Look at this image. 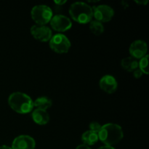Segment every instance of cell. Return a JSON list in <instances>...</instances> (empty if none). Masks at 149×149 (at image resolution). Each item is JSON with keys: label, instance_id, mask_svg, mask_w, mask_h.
<instances>
[{"label": "cell", "instance_id": "1", "mask_svg": "<svg viewBox=\"0 0 149 149\" xmlns=\"http://www.w3.org/2000/svg\"><path fill=\"white\" fill-rule=\"evenodd\" d=\"M98 139L106 146H112L118 143L123 138L124 134L122 127L119 125L108 123L103 125L99 131Z\"/></svg>", "mask_w": 149, "mask_h": 149}, {"label": "cell", "instance_id": "2", "mask_svg": "<svg viewBox=\"0 0 149 149\" xmlns=\"http://www.w3.org/2000/svg\"><path fill=\"white\" fill-rule=\"evenodd\" d=\"M8 104L13 111L21 114L29 113L33 108L31 98L28 95L20 92H15L9 96Z\"/></svg>", "mask_w": 149, "mask_h": 149}, {"label": "cell", "instance_id": "3", "mask_svg": "<svg viewBox=\"0 0 149 149\" xmlns=\"http://www.w3.org/2000/svg\"><path fill=\"white\" fill-rule=\"evenodd\" d=\"M69 14L76 22L81 24H85L90 23L93 18V7L84 2L77 1L70 6Z\"/></svg>", "mask_w": 149, "mask_h": 149}, {"label": "cell", "instance_id": "4", "mask_svg": "<svg viewBox=\"0 0 149 149\" xmlns=\"http://www.w3.org/2000/svg\"><path fill=\"white\" fill-rule=\"evenodd\" d=\"M31 18L38 26H45L52 17V10L50 7L44 4L36 5L31 12Z\"/></svg>", "mask_w": 149, "mask_h": 149}, {"label": "cell", "instance_id": "5", "mask_svg": "<svg viewBox=\"0 0 149 149\" xmlns=\"http://www.w3.org/2000/svg\"><path fill=\"white\" fill-rule=\"evenodd\" d=\"M49 47L58 54H65L69 51L71 42L67 36L62 33H57L49 40Z\"/></svg>", "mask_w": 149, "mask_h": 149}, {"label": "cell", "instance_id": "6", "mask_svg": "<svg viewBox=\"0 0 149 149\" xmlns=\"http://www.w3.org/2000/svg\"><path fill=\"white\" fill-rule=\"evenodd\" d=\"M93 16L95 18V20L100 23L110 21L114 15V10L113 8L106 4L96 6L93 7Z\"/></svg>", "mask_w": 149, "mask_h": 149}, {"label": "cell", "instance_id": "7", "mask_svg": "<svg viewBox=\"0 0 149 149\" xmlns=\"http://www.w3.org/2000/svg\"><path fill=\"white\" fill-rule=\"evenodd\" d=\"M49 22L52 29L58 32L66 31L72 26L71 20L63 15H56L52 16Z\"/></svg>", "mask_w": 149, "mask_h": 149}, {"label": "cell", "instance_id": "8", "mask_svg": "<svg viewBox=\"0 0 149 149\" xmlns=\"http://www.w3.org/2000/svg\"><path fill=\"white\" fill-rule=\"evenodd\" d=\"M31 33L36 40L42 42H46L52 38V31L48 26L34 25L31 28Z\"/></svg>", "mask_w": 149, "mask_h": 149}, {"label": "cell", "instance_id": "9", "mask_svg": "<svg viewBox=\"0 0 149 149\" xmlns=\"http://www.w3.org/2000/svg\"><path fill=\"white\" fill-rule=\"evenodd\" d=\"M148 47L143 40H135L130 46V56L135 59H141L147 55Z\"/></svg>", "mask_w": 149, "mask_h": 149}, {"label": "cell", "instance_id": "10", "mask_svg": "<svg viewBox=\"0 0 149 149\" xmlns=\"http://www.w3.org/2000/svg\"><path fill=\"white\" fill-rule=\"evenodd\" d=\"M36 143L29 135H22L15 138L12 144V149H34Z\"/></svg>", "mask_w": 149, "mask_h": 149}, {"label": "cell", "instance_id": "11", "mask_svg": "<svg viewBox=\"0 0 149 149\" xmlns=\"http://www.w3.org/2000/svg\"><path fill=\"white\" fill-rule=\"evenodd\" d=\"M99 85L100 89L108 94H112L115 93L118 87L116 79L111 75L103 76L100 79Z\"/></svg>", "mask_w": 149, "mask_h": 149}, {"label": "cell", "instance_id": "12", "mask_svg": "<svg viewBox=\"0 0 149 149\" xmlns=\"http://www.w3.org/2000/svg\"><path fill=\"white\" fill-rule=\"evenodd\" d=\"M32 119L33 122L36 124L39 125H45L49 122V115L45 110H41V109H35L32 112Z\"/></svg>", "mask_w": 149, "mask_h": 149}, {"label": "cell", "instance_id": "13", "mask_svg": "<svg viewBox=\"0 0 149 149\" xmlns=\"http://www.w3.org/2000/svg\"><path fill=\"white\" fill-rule=\"evenodd\" d=\"M122 67L128 72H133L138 68V61L135 58L129 56L123 58L121 61Z\"/></svg>", "mask_w": 149, "mask_h": 149}, {"label": "cell", "instance_id": "14", "mask_svg": "<svg viewBox=\"0 0 149 149\" xmlns=\"http://www.w3.org/2000/svg\"><path fill=\"white\" fill-rule=\"evenodd\" d=\"M97 133L88 130L84 132L81 135V141L86 146H93L98 141Z\"/></svg>", "mask_w": 149, "mask_h": 149}, {"label": "cell", "instance_id": "15", "mask_svg": "<svg viewBox=\"0 0 149 149\" xmlns=\"http://www.w3.org/2000/svg\"><path fill=\"white\" fill-rule=\"evenodd\" d=\"M52 105V102L50 98L45 96L39 97L35 100L33 102V106L37 109H41V110H45L50 108Z\"/></svg>", "mask_w": 149, "mask_h": 149}, {"label": "cell", "instance_id": "16", "mask_svg": "<svg viewBox=\"0 0 149 149\" xmlns=\"http://www.w3.org/2000/svg\"><path fill=\"white\" fill-rule=\"evenodd\" d=\"M90 30L93 34L99 36L104 31V26L103 23L97 20H92L90 22Z\"/></svg>", "mask_w": 149, "mask_h": 149}, {"label": "cell", "instance_id": "17", "mask_svg": "<svg viewBox=\"0 0 149 149\" xmlns=\"http://www.w3.org/2000/svg\"><path fill=\"white\" fill-rule=\"evenodd\" d=\"M138 68L143 74H148V55H146L143 58H141L138 62Z\"/></svg>", "mask_w": 149, "mask_h": 149}, {"label": "cell", "instance_id": "18", "mask_svg": "<svg viewBox=\"0 0 149 149\" xmlns=\"http://www.w3.org/2000/svg\"><path fill=\"white\" fill-rule=\"evenodd\" d=\"M102 125H100L98 122H93L89 125V128H90V130L92 132H96V133H98L99 131L101 129Z\"/></svg>", "mask_w": 149, "mask_h": 149}, {"label": "cell", "instance_id": "19", "mask_svg": "<svg viewBox=\"0 0 149 149\" xmlns=\"http://www.w3.org/2000/svg\"><path fill=\"white\" fill-rule=\"evenodd\" d=\"M142 75H143V72L138 68L133 71V76L135 78L139 79L142 77Z\"/></svg>", "mask_w": 149, "mask_h": 149}, {"label": "cell", "instance_id": "20", "mask_svg": "<svg viewBox=\"0 0 149 149\" xmlns=\"http://www.w3.org/2000/svg\"><path fill=\"white\" fill-rule=\"evenodd\" d=\"M76 149H91L88 146H86L84 144H81V145L78 146Z\"/></svg>", "mask_w": 149, "mask_h": 149}, {"label": "cell", "instance_id": "21", "mask_svg": "<svg viewBox=\"0 0 149 149\" xmlns=\"http://www.w3.org/2000/svg\"><path fill=\"white\" fill-rule=\"evenodd\" d=\"M54 2H55V4H58V5H63V4L66 2V1H65V0L62 1V0H61V1H55Z\"/></svg>", "mask_w": 149, "mask_h": 149}, {"label": "cell", "instance_id": "22", "mask_svg": "<svg viewBox=\"0 0 149 149\" xmlns=\"http://www.w3.org/2000/svg\"><path fill=\"white\" fill-rule=\"evenodd\" d=\"M98 149H115L113 146H104L100 147Z\"/></svg>", "mask_w": 149, "mask_h": 149}, {"label": "cell", "instance_id": "23", "mask_svg": "<svg viewBox=\"0 0 149 149\" xmlns=\"http://www.w3.org/2000/svg\"><path fill=\"white\" fill-rule=\"evenodd\" d=\"M135 2L138 4H144L145 5V4H146L148 3V1L147 0L146 1H135Z\"/></svg>", "mask_w": 149, "mask_h": 149}, {"label": "cell", "instance_id": "24", "mask_svg": "<svg viewBox=\"0 0 149 149\" xmlns=\"http://www.w3.org/2000/svg\"><path fill=\"white\" fill-rule=\"evenodd\" d=\"M0 149H12V148L7 146L4 145V146H0Z\"/></svg>", "mask_w": 149, "mask_h": 149}]
</instances>
